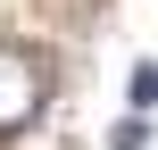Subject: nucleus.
Masks as SVG:
<instances>
[{
    "label": "nucleus",
    "instance_id": "obj_1",
    "mask_svg": "<svg viewBox=\"0 0 158 150\" xmlns=\"http://www.w3.org/2000/svg\"><path fill=\"white\" fill-rule=\"evenodd\" d=\"M42 100H50V58L25 50V42H0V142L25 134L42 117Z\"/></svg>",
    "mask_w": 158,
    "mask_h": 150
},
{
    "label": "nucleus",
    "instance_id": "obj_2",
    "mask_svg": "<svg viewBox=\"0 0 158 150\" xmlns=\"http://www.w3.org/2000/svg\"><path fill=\"white\" fill-rule=\"evenodd\" d=\"M133 109H158V58H150V67H133Z\"/></svg>",
    "mask_w": 158,
    "mask_h": 150
},
{
    "label": "nucleus",
    "instance_id": "obj_3",
    "mask_svg": "<svg viewBox=\"0 0 158 150\" xmlns=\"http://www.w3.org/2000/svg\"><path fill=\"white\" fill-rule=\"evenodd\" d=\"M108 150H142V117H125V125L108 134Z\"/></svg>",
    "mask_w": 158,
    "mask_h": 150
}]
</instances>
